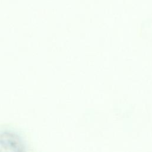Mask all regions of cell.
Instances as JSON below:
<instances>
[{
    "label": "cell",
    "mask_w": 152,
    "mask_h": 152,
    "mask_svg": "<svg viewBox=\"0 0 152 152\" xmlns=\"http://www.w3.org/2000/svg\"><path fill=\"white\" fill-rule=\"evenodd\" d=\"M0 152H28L21 137L11 131H0Z\"/></svg>",
    "instance_id": "cell-1"
}]
</instances>
